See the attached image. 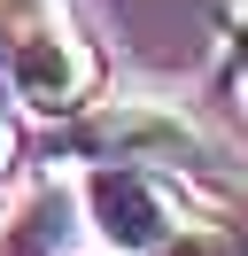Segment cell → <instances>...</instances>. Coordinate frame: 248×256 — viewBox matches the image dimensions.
<instances>
[{
  "label": "cell",
  "instance_id": "cell-1",
  "mask_svg": "<svg viewBox=\"0 0 248 256\" xmlns=\"http://www.w3.org/2000/svg\"><path fill=\"white\" fill-rule=\"evenodd\" d=\"M0 86H8L31 116H78L93 94H101V54L70 32L54 8H39L31 24H16V32H8Z\"/></svg>",
  "mask_w": 248,
  "mask_h": 256
},
{
  "label": "cell",
  "instance_id": "cell-2",
  "mask_svg": "<svg viewBox=\"0 0 248 256\" xmlns=\"http://www.w3.org/2000/svg\"><path fill=\"white\" fill-rule=\"evenodd\" d=\"M78 194H86V225L108 256H155L163 240H178L194 225L155 163H93Z\"/></svg>",
  "mask_w": 248,
  "mask_h": 256
},
{
  "label": "cell",
  "instance_id": "cell-3",
  "mask_svg": "<svg viewBox=\"0 0 248 256\" xmlns=\"http://www.w3.org/2000/svg\"><path fill=\"white\" fill-rule=\"evenodd\" d=\"M78 148L101 163H178V171L210 163V132L194 116H178L170 101H116V109L86 116Z\"/></svg>",
  "mask_w": 248,
  "mask_h": 256
},
{
  "label": "cell",
  "instance_id": "cell-4",
  "mask_svg": "<svg viewBox=\"0 0 248 256\" xmlns=\"http://www.w3.org/2000/svg\"><path fill=\"white\" fill-rule=\"evenodd\" d=\"M155 256H248L240 233H225V225H186L178 240H163Z\"/></svg>",
  "mask_w": 248,
  "mask_h": 256
},
{
  "label": "cell",
  "instance_id": "cell-5",
  "mask_svg": "<svg viewBox=\"0 0 248 256\" xmlns=\"http://www.w3.org/2000/svg\"><path fill=\"white\" fill-rule=\"evenodd\" d=\"M16 171V132H8V116H0V178Z\"/></svg>",
  "mask_w": 248,
  "mask_h": 256
},
{
  "label": "cell",
  "instance_id": "cell-6",
  "mask_svg": "<svg viewBox=\"0 0 248 256\" xmlns=\"http://www.w3.org/2000/svg\"><path fill=\"white\" fill-rule=\"evenodd\" d=\"M240 70H248V32H240Z\"/></svg>",
  "mask_w": 248,
  "mask_h": 256
}]
</instances>
